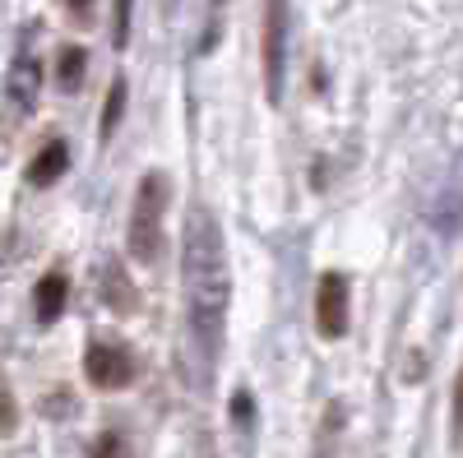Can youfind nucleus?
I'll use <instances>...</instances> for the list:
<instances>
[{
  "label": "nucleus",
  "mask_w": 463,
  "mask_h": 458,
  "mask_svg": "<svg viewBox=\"0 0 463 458\" xmlns=\"http://www.w3.org/2000/svg\"><path fill=\"white\" fill-rule=\"evenodd\" d=\"M181 296H185V329L195 338L204 361L222 352L227 301H232V269L218 218L195 204L181 227Z\"/></svg>",
  "instance_id": "obj_1"
},
{
  "label": "nucleus",
  "mask_w": 463,
  "mask_h": 458,
  "mask_svg": "<svg viewBox=\"0 0 463 458\" xmlns=\"http://www.w3.org/2000/svg\"><path fill=\"white\" fill-rule=\"evenodd\" d=\"M167 204H172V181L167 172H144L135 185V204H130V227H126V246L135 264H163L167 255Z\"/></svg>",
  "instance_id": "obj_2"
},
{
  "label": "nucleus",
  "mask_w": 463,
  "mask_h": 458,
  "mask_svg": "<svg viewBox=\"0 0 463 458\" xmlns=\"http://www.w3.org/2000/svg\"><path fill=\"white\" fill-rule=\"evenodd\" d=\"M288 0H264V28H260V56H264V98L269 102H283V79H288Z\"/></svg>",
  "instance_id": "obj_3"
},
{
  "label": "nucleus",
  "mask_w": 463,
  "mask_h": 458,
  "mask_svg": "<svg viewBox=\"0 0 463 458\" xmlns=\"http://www.w3.org/2000/svg\"><path fill=\"white\" fill-rule=\"evenodd\" d=\"M84 375H89L93 389H126L135 379V357H130L126 342H89Z\"/></svg>",
  "instance_id": "obj_4"
},
{
  "label": "nucleus",
  "mask_w": 463,
  "mask_h": 458,
  "mask_svg": "<svg viewBox=\"0 0 463 458\" xmlns=\"http://www.w3.org/2000/svg\"><path fill=\"white\" fill-rule=\"evenodd\" d=\"M347 320H353V292H347V278L343 274H320V287H316V329L320 338H343L347 333Z\"/></svg>",
  "instance_id": "obj_5"
},
{
  "label": "nucleus",
  "mask_w": 463,
  "mask_h": 458,
  "mask_svg": "<svg viewBox=\"0 0 463 458\" xmlns=\"http://www.w3.org/2000/svg\"><path fill=\"white\" fill-rule=\"evenodd\" d=\"M37 93H43V65H37L33 51H19L10 61V79H5V102L14 117H28L37 107Z\"/></svg>",
  "instance_id": "obj_6"
},
{
  "label": "nucleus",
  "mask_w": 463,
  "mask_h": 458,
  "mask_svg": "<svg viewBox=\"0 0 463 458\" xmlns=\"http://www.w3.org/2000/svg\"><path fill=\"white\" fill-rule=\"evenodd\" d=\"M65 305H70V278H65V269H47L43 278H37V287H33L37 324H56L65 315Z\"/></svg>",
  "instance_id": "obj_7"
},
{
  "label": "nucleus",
  "mask_w": 463,
  "mask_h": 458,
  "mask_svg": "<svg viewBox=\"0 0 463 458\" xmlns=\"http://www.w3.org/2000/svg\"><path fill=\"white\" fill-rule=\"evenodd\" d=\"M70 172V144L65 139H47L43 148L33 153V163H28V185L33 190H47V185H56L61 176Z\"/></svg>",
  "instance_id": "obj_8"
},
{
  "label": "nucleus",
  "mask_w": 463,
  "mask_h": 458,
  "mask_svg": "<svg viewBox=\"0 0 463 458\" xmlns=\"http://www.w3.org/2000/svg\"><path fill=\"white\" fill-rule=\"evenodd\" d=\"M84 74H89V51L84 47H61V56H56V84L65 93H80Z\"/></svg>",
  "instance_id": "obj_9"
},
{
  "label": "nucleus",
  "mask_w": 463,
  "mask_h": 458,
  "mask_svg": "<svg viewBox=\"0 0 463 458\" xmlns=\"http://www.w3.org/2000/svg\"><path fill=\"white\" fill-rule=\"evenodd\" d=\"M102 296L116 305V311H130V305H135V287H130V278H126V269H121V264H116V259H107L102 264Z\"/></svg>",
  "instance_id": "obj_10"
},
{
  "label": "nucleus",
  "mask_w": 463,
  "mask_h": 458,
  "mask_svg": "<svg viewBox=\"0 0 463 458\" xmlns=\"http://www.w3.org/2000/svg\"><path fill=\"white\" fill-rule=\"evenodd\" d=\"M126 79H116L111 89H107V102H102V121H98V139L107 144L111 135H116V126H121V117H126Z\"/></svg>",
  "instance_id": "obj_11"
},
{
  "label": "nucleus",
  "mask_w": 463,
  "mask_h": 458,
  "mask_svg": "<svg viewBox=\"0 0 463 458\" xmlns=\"http://www.w3.org/2000/svg\"><path fill=\"white\" fill-rule=\"evenodd\" d=\"M130 19L135 0H111V47H130Z\"/></svg>",
  "instance_id": "obj_12"
},
{
  "label": "nucleus",
  "mask_w": 463,
  "mask_h": 458,
  "mask_svg": "<svg viewBox=\"0 0 463 458\" xmlns=\"http://www.w3.org/2000/svg\"><path fill=\"white\" fill-rule=\"evenodd\" d=\"M232 422H237L241 431H250V394H246V389L232 398Z\"/></svg>",
  "instance_id": "obj_13"
},
{
  "label": "nucleus",
  "mask_w": 463,
  "mask_h": 458,
  "mask_svg": "<svg viewBox=\"0 0 463 458\" xmlns=\"http://www.w3.org/2000/svg\"><path fill=\"white\" fill-rule=\"evenodd\" d=\"M454 440H463V370L454 379Z\"/></svg>",
  "instance_id": "obj_14"
},
{
  "label": "nucleus",
  "mask_w": 463,
  "mask_h": 458,
  "mask_svg": "<svg viewBox=\"0 0 463 458\" xmlns=\"http://www.w3.org/2000/svg\"><path fill=\"white\" fill-rule=\"evenodd\" d=\"M116 453H121V440H116V435H98L93 458H116Z\"/></svg>",
  "instance_id": "obj_15"
},
{
  "label": "nucleus",
  "mask_w": 463,
  "mask_h": 458,
  "mask_svg": "<svg viewBox=\"0 0 463 458\" xmlns=\"http://www.w3.org/2000/svg\"><path fill=\"white\" fill-rule=\"evenodd\" d=\"M0 403H5V435H14V426H19V407H14V394L5 389V394H0Z\"/></svg>",
  "instance_id": "obj_16"
},
{
  "label": "nucleus",
  "mask_w": 463,
  "mask_h": 458,
  "mask_svg": "<svg viewBox=\"0 0 463 458\" xmlns=\"http://www.w3.org/2000/svg\"><path fill=\"white\" fill-rule=\"evenodd\" d=\"M65 10L80 19V23H89V19H93V0H65Z\"/></svg>",
  "instance_id": "obj_17"
}]
</instances>
